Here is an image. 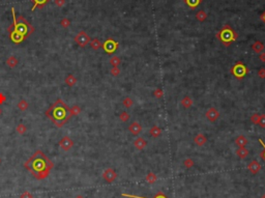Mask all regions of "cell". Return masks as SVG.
<instances>
[{
    "label": "cell",
    "instance_id": "1",
    "mask_svg": "<svg viewBox=\"0 0 265 198\" xmlns=\"http://www.w3.org/2000/svg\"><path fill=\"white\" fill-rule=\"evenodd\" d=\"M52 161L43 153L42 151H36L27 162H25L24 167L31 173L36 180H45L49 175L50 170L53 168Z\"/></svg>",
    "mask_w": 265,
    "mask_h": 198
},
{
    "label": "cell",
    "instance_id": "2",
    "mask_svg": "<svg viewBox=\"0 0 265 198\" xmlns=\"http://www.w3.org/2000/svg\"><path fill=\"white\" fill-rule=\"evenodd\" d=\"M11 14L14 17V22L7 28V32H8L9 38L13 41V43L21 44L24 40L30 37L35 29L23 16H19V18L17 19L14 8H11Z\"/></svg>",
    "mask_w": 265,
    "mask_h": 198
},
{
    "label": "cell",
    "instance_id": "3",
    "mask_svg": "<svg viewBox=\"0 0 265 198\" xmlns=\"http://www.w3.org/2000/svg\"><path fill=\"white\" fill-rule=\"evenodd\" d=\"M46 116L57 128H62L72 118L73 115L69 106L63 102L61 99H58L46 111Z\"/></svg>",
    "mask_w": 265,
    "mask_h": 198
},
{
    "label": "cell",
    "instance_id": "4",
    "mask_svg": "<svg viewBox=\"0 0 265 198\" xmlns=\"http://www.w3.org/2000/svg\"><path fill=\"white\" fill-rule=\"evenodd\" d=\"M237 37H238V34L232 29V27H231L230 25H228V24L224 25L223 27L221 28V30L216 33V38H218V41H221L225 47H229V46L232 45V43L234 42V41H236Z\"/></svg>",
    "mask_w": 265,
    "mask_h": 198
},
{
    "label": "cell",
    "instance_id": "5",
    "mask_svg": "<svg viewBox=\"0 0 265 198\" xmlns=\"http://www.w3.org/2000/svg\"><path fill=\"white\" fill-rule=\"evenodd\" d=\"M250 73V70L245 67L244 63H242L241 61H238L231 67V74L237 79V80H242L244 78L245 75Z\"/></svg>",
    "mask_w": 265,
    "mask_h": 198
},
{
    "label": "cell",
    "instance_id": "6",
    "mask_svg": "<svg viewBox=\"0 0 265 198\" xmlns=\"http://www.w3.org/2000/svg\"><path fill=\"white\" fill-rule=\"evenodd\" d=\"M90 41H91L90 37H89V35L87 34V32H85V31H80L76 37H75V42L82 48L86 47V46L90 43Z\"/></svg>",
    "mask_w": 265,
    "mask_h": 198
},
{
    "label": "cell",
    "instance_id": "7",
    "mask_svg": "<svg viewBox=\"0 0 265 198\" xmlns=\"http://www.w3.org/2000/svg\"><path fill=\"white\" fill-rule=\"evenodd\" d=\"M118 46H119V44L116 42V41H114L113 38H108V40L103 44L102 48L105 50V52L107 53V54H113V53L117 50Z\"/></svg>",
    "mask_w": 265,
    "mask_h": 198
},
{
    "label": "cell",
    "instance_id": "8",
    "mask_svg": "<svg viewBox=\"0 0 265 198\" xmlns=\"http://www.w3.org/2000/svg\"><path fill=\"white\" fill-rule=\"evenodd\" d=\"M220 111L216 109L215 107H210L208 108L207 111L205 112V117L207 118L208 122H215L216 120L220 118Z\"/></svg>",
    "mask_w": 265,
    "mask_h": 198
},
{
    "label": "cell",
    "instance_id": "9",
    "mask_svg": "<svg viewBox=\"0 0 265 198\" xmlns=\"http://www.w3.org/2000/svg\"><path fill=\"white\" fill-rule=\"evenodd\" d=\"M103 178L107 183H113L117 178V173H116V171L114 169L107 168L103 172Z\"/></svg>",
    "mask_w": 265,
    "mask_h": 198
},
{
    "label": "cell",
    "instance_id": "10",
    "mask_svg": "<svg viewBox=\"0 0 265 198\" xmlns=\"http://www.w3.org/2000/svg\"><path fill=\"white\" fill-rule=\"evenodd\" d=\"M59 145L63 151H69L73 147V145H74V141L69 136H64L59 141Z\"/></svg>",
    "mask_w": 265,
    "mask_h": 198
},
{
    "label": "cell",
    "instance_id": "11",
    "mask_svg": "<svg viewBox=\"0 0 265 198\" xmlns=\"http://www.w3.org/2000/svg\"><path fill=\"white\" fill-rule=\"evenodd\" d=\"M247 170L252 173V174H257L259 173V171L261 170V164L259 163L257 160H253L247 164Z\"/></svg>",
    "mask_w": 265,
    "mask_h": 198
},
{
    "label": "cell",
    "instance_id": "12",
    "mask_svg": "<svg viewBox=\"0 0 265 198\" xmlns=\"http://www.w3.org/2000/svg\"><path fill=\"white\" fill-rule=\"evenodd\" d=\"M193 140H194V143H195L197 146L205 145V144L207 143V141H208L207 137H206L203 133H198V134H196Z\"/></svg>",
    "mask_w": 265,
    "mask_h": 198
},
{
    "label": "cell",
    "instance_id": "13",
    "mask_svg": "<svg viewBox=\"0 0 265 198\" xmlns=\"http://www.w3.org/2000/svg\"><path fill=\"white\" fill-rule=\"evenodd\" d=\"M128 131L134 136H137V135H139L142 132V125L138 122H133L132 124L128 125Z\"/></svg>",
    "mask_w": 265,
    "mask_h": 198
},
{
    "label": "cell",
    "instance_id": "14",
    "mask_svg": "<svg viewBox=\"0 0 265 198\" xmlns=\"http://www.w3.org/2000/svg\"><path fill=\"white\" fill-rule=\"evenodd\" d=\"M133 145L138 151H143L147 146V141L143 137H137L133 142Z\"/></svg>",
    "mask_w": 265,
    "mask_h": 198
},
{
    "label": "cell",
    "instance_id": "15",
    "mask_svg": "<svg viewBox=\"0 0 265 198\" xmlns=\"http://www.w3.org/2000/svg\"><path fill=\"white\" fill-rule=\"evenodd\" d=\"M180 105L184 108V109H189V108L194 105V100L191 98V96H183V98L181 99Z\"/></svg>",
    "mask_w": 265,
    "mask_h": 198
},
{
    "label": "cell",
    "instance_id": "16",
    "mask_svg": "<svg viewBox=\"0 0 265 198\" xmlns=\"http://www.w3.org/2000/svg\"><path fill=\"white\" fill-rule=\"evenodd\" d=\"M252 50L256 53V54H260V53L264 52L265 45L262 42H260V41H256V42L252 45Z\"/></svg>",
    "mask_w": 265,
    "mask_h": 198
},
{
    "label": "cell",
    "instance_id": "17",
    "mask_svg": "<svg viewBox=\"0 0 265 198\" xmlns=\"http://www.w3.org/2000/svg\"><path fill=\"white\" fill-rule=\"evenodd\" d=\"M234 142L238 147H242V146H247V144H249V139L245 136H244V135H239V136H237L236 138H235Z\"/></svg>",
    "mask_w": 265,
    "mask_h": 198
},
{
    "label": "cell",
    "instance_id": "18",
    "mask_svg": "<svg viewBox=\"0 0 265 198\" xmlns=\"http://www.w3.org/2000/svg\"><path fill=\"white\" fill-rule=\"evenodd\" d=\"M149 135L152 138H159L160 135H162V129H160L157 125H152L149 129Z\"/></svg>",
    "mask_w": 265,
    "mask_h": 198
},
{
    "label": "cell",
    "instance_id": "19",
    "mask_svg": "<svg viewBox=\"0 0 265 198\" xmlns=\"http://www.w3.org/2000/svg\"><path fill=\"white\" fill-rule=\"evenodd\" d=\"M249 154H250V151L245 146L238 147L237 151H236V156L239 159H245V158H247V157H249Z\"/></svg>",
    "mask_w": 265,
    "mask_h": 198
},
{
    "label": "cell",
    "instance_id": "20",
    "mask_svg": "<svg viewBox=\"0 0 265 198\" xmlns=\"http://www.w3.org/2000/svg\"><path fill=\"white\" fill-rule=\"evenodd\" d=\"M31 2L33 3L32 8H31V11H34V9H36L37 8H44V6L46 5V4L48 3V2L50 1V0H30Z\"/></svg>",
    "mask_w": 265,
    "mask_h": 198
},
{
    "label": "cell",
    "instance_id": "21",
    "mask_svg": "<svg viewBox=\"0 0 265 198\" xmlns=\"http://www.w3.org/2000/svg\"><path fill=\"white\" fill-rule=\"evenodd\" d=\"M145 180H146V182H147L148 183L152 185V183H157V175L155 174L154 172H148L147 174H146V176H145Z\"/></svg>",
    "mask_w": 265,
    "mask_h": 198
},
{
    "label": "cell",
    "instance_id": "22",
    "mask_svg": "<svg viewBox=\"0 0 265 198\" xmlns=\"http://www.w3.org/2000/svg\"><path fill=\"white\" fill-rule=\"evenodd\" d=\"M122 196H124V197H128V198H145V197H141V196H137V195H132V194H126V193H122ZM154 198H167V196L166 195L164 194V193H162V192H160V193H157V195H155V197Z\"/></svg>",
    "mask_w": 265,
    "mask_h": 198
},
{
    "label": "cell",
    "instance_id": "23",
    "mask_svg": "<svg viewBox=\"0 0 265 198\" xmlns=\"http://www.w3.org/2000/svg\"><path fill=\"white\" fill-rule=\"evenodd\" d=\"M196 19L199 21V22H204V21L207 19V14H206L205 11L201 9V11H199L198 13L196 14Z\"/></svg>",
    "mask_w": 265,
    "mask_h": 198
},
{
    "label": "cell",
    "instance_id": "24",
    "mask_svg": "<svg viewBox=\"0 0 265 198\" xmlns=\"http://www.w3.org/2000/svg\"><path fill=\"white\" fill-rule=\"evenodd\" d=\"M89 44H90L91 48H92V49H93V50H99V48H102V46H103V44H102V42L99 40V38H93V40H91Z\"/></svg>",
    "mask_w": 265,
    "mask_h": 198
},
{
    "label": "cell",
    "instance_id": "25",
    "mask_svg": "<svg viewBox=\"0 0 265 198\" xmlns=\"http://www.w3.org/2000/svg\"><path fill=\"white\" fill-rule=\"evenodd\" d=\"M6 64L9 67H11V69H14V67H16L17 64H18V59H17L15 56L8 57V58H7V60H6Z\"/></svg>",
    "mask_w": 265,
    "mask_h": 198
},
{
    "label": "cell",
    "instance_id": "26",
    "mask_svg": "<svg viewBox=\"0 0 265 198\" xmlns=\"http://www.w3.org/2000/svg\"><path fill=\"white\" fill-rule=\"evenodd\" d=\"M201 1H202V0H184V2H186L192 9L196 8L197 6L201 3Z\"/></svg>",
    "mask_w": 265,
    "mask_h": 198
},
{
    "label": "cell",
    "instance_id": "27",
    "mask_svg": "<svg viewBox=\"0 0 265 198\" xmlns=\"http://www.w3.org/2000/svg\"><path fill=\"white\" fill-rule=\"evenodd\" d=\"M109 62H110L112 67H119L121 63V59L118 56H112L110 60H109Z\"/></svg>",
    "mask_w": 265,
    "mask_h": 198
},
{
    "label": "cell",
    "instance_id": "28",
    "mask_svg": "<svg viewBox=\"0 0 265 198\" xmlns=\"http://www.w3.org/2000/svg\"><path fill=\"white\" fill-rule=\"evenodd\" d=\"M122 105L124 106L125 108H132L134 106V100L132 98H130V96H126V98L123 99Z\"/></svg>",
    "mask_w": 265,
    "mask_h": 198
},
{
    "label": "cell",
    "instance_id": "29",
    "mask_svg": "<svg viewBox=\"0 0 265 198\" xmlns=\"http://www.w3.org/2000/svg\"><path fill=\"white\" fill-rule=\"evenodd\" d=\"M183 166L186 169H191L195 166V161L193 160L192 158H186V160L183 161Z\"/></svg>",
    "mask_w": 265,
    "mask_h": 198
},
{
    "label": "cell",
    "instance_id": "30",
    "mask_svg": "<svg viewBox=\"0 0 265 198\" xmlns=\"http://www.w3.org/2000/svg\"><path fill=\"white\" fill-rule=\"evenodd\" d=\"M64 81H65V83H66L67 85L72 87V86H74L75 84H76L77 79L75 78V77L73 76V75H69V76H67L66 78H65V80H64Z\"/></svg>",
    "mask_w": 265,
    "mask_h": 198
},
{
    "label": "cell",
    "instance_id": "31",
    "mask_svg": "<svg viewBox=\"0 0 265 198\" xmlns=\"http://www.w3.org/2000/svg\"><path fill=\"white\" fill-rule=\"evenodd\" d=\"M130 118H131L130 113L126 112V111H122V112H120V114H119V119H120V122H128Z\"/></svg>",
    "mask_w": 265,
    "mask_h": 198
},
{
    "label": "cell",
    "instance_id": "32",
    "mask_svg": "<svg viewBox=\"0 0 265 198\" xmlns=\"http://www.w3.org/2000/svg\"><path fill=\"white\" fill-rule=\"evenodd\" d=\"M260 116H261V114H259V113H253V114L251 115V117H250V122H251L253 125H258L259 120H260Z\"/></svg>",
    "mask_w": 265,
    "mask_h": 198
},
{
    "label": "cell",
    "instance_id": "33",
    "mask_svg": "<svg viewBox=\"0 0 265 198\" xmlns=\"http://www.w3.org/2000/svg\"><path fill=\"white\" fill-rule=\"evenodd\" d=\"M154 96L155 99H157V100L162 99L163 96H164V90H163L162 88H160V87L155 88L154 90Z\"/></svg>",
    "mask_w": 265,
    "mask_h": 198
},
{
    "label": "cell",
    "instance_id": "34",
    "mask_svg": "<svg viewBox=\"0 0 265 198\" xmlns=\"http://www.w3.org/2000/svg\"><path fill=\"white\" fill-rule=\"evenodd\" d=\"M121 71L120 69H119L118 67H112L111 70H110V74L112 75L113 77H118L119 75H120Z\"/></svg>",
    "mask_w": 265,
    "mask_h": 198
},
{
    "label": "cell",
    "instance_id": "35",
    "mask_svg": "<svg viewBox=\"0 0 265 198\" xmlns=\"http://www.w3.org/2000/svg\"><path fill=\"white\" fill-rule=\"evenodd\" d=\"M18 108L20 110H22V111H24V110H26L28 108V103L26 102L25 100H22V101H20V102H19V104H18Z\"/></svg>",
    "mask_w": 265,
    "mask_h": 198
},
{
    "label": "cell",
    "instance_id": "36",
    "mask_svg": "<svg viewBox=\"0 0 265 198\" xmlns=\"http://www.w3.org/2000/svg\"><path fill=\"white\" fill-rule=\"evenodd\" d=\"M70 112H72V115L73 116H76V115H79L80 112H81V108L79 107V106H74V107L70 108Z\"/></svg>",
    "mask_w": 265,
    "mask_h": 198
},
{
    "label": "cell",
    "instance_id": "37",
    "mask_svg": "<svg viewBox=\"0 0 265 198\" xmlns=\"http://www.w3.org/2000/svg\"><path fill=\"white\" fill-rule=\"evenodd\" d=\"M60 25H61L63 28H67V27H69V26H70V21H69V19H67V18H63L62 20L60 21Z\"/></svg>",
    "mask_w": 265,
    "mask_h": 198
},
{
    "label": "cell",
    "instance_id": "38",
    "mask_svg": "<svg viewBox=\"0 0 265 198\" xmlns=\"http://www.w3.org/2000/svg\"><path fill=\"white\" fill-rule=\"evenodd\" d=\"M16 130H17V132H18L19 134H21V135H22V134H24V133L27 131L26 127H25V125H24L23 124H20V125H19L18 127H17V129H16Z\"/></svg>",
    "mask_w": 265,
    "mask_h": 198
},
{
    "label": "cell",
    "instance_id": "39",
    "mask_svg": "<svg viewBox=\"0 0 265 198\" xmlns=\"http://www.w3.org/2000/svg\"><path fill=\"white\" fill-rule=\"evenodd\" d=\"M258 125L260 128H262V129H265V114H264V113H263V114H261V116H260V120H259Z\"/></svg>",
    "mask_w": 265,
    "mask_h": 198
},
{
    "label": "cell",
    "instance_id": "40",
    "mask_svg": "<svg viewBox=\"0 0 265 198\" xmlns=\"http://www.w3.org/2000/svg\"><path fill=\"white\" fill-rule=\"evenodd\" d=\"M257 75H258V77H259L260 79L264 80V79H265V69H264V67H261V69H259L258 72H257Z\"/></svg>",
    "mask_w": 265,
    "mask_h": 198
},
{
    "label": "cell",
    "instance_id": "41",
    "mask_svg": "<svg viewBox=\"0 0 265 198\" xmlns=\"http://www.w3.org/2000/svg\"><path fill=\"white\" fill-rule=\"evenodd\" d=\"M259 142H260V144L263 146V151L260 153V157H261V158L265 161V143L263 142V140H262V139H259Z\"/></svg>",
    "mask_w": 265,
    "mask_h": 198
},
{
    "label": "cell",
    "instance_id": "42",
    "mask_svg": "<svg viewBox=\"0 0 265 198\" xmlns=\"http://www.w3.org/2000/svg\"><path fill=\"white\" fill-rule=\"evenodd\" d=\"M55 5L58 6V8H63L65 4V0H54Z\"/></svg>",
    "mask_w": 265,
    "mask_h": 198
},
{
    "label": "cell",
    "instance_id": "43",
    "mask_svg": "<svg viewBox=\"0 0 265 198\" xmlns=\"http://www.w3.org/2000/svg\"><path fill=\"white\" fill-rule=\"evenodd\" d=\"M20 198H33V196H32V194H31V193H29V192L26 191V192H24L23 194L21 195Z\"/></svg>",
    "mask_w": 265,
    "mask_h": 198
},
{
    "label": "cell",
    "instance_id": "44",
    "mask_svg": "<svg viewBox=\"0 0 265 198\" xmlns=\"http://www.w3.org/2000/svg\"><path fill=\"white\" fill-rule=\"evenodd\" d=\"M258 59L261 62L265 63V52H262V53H260V54H258Z\"/></svg>",
    "mask_w": 265,
    "mask_h": 198
},
{
    "label": "cell",
    "instance_id": "45",
    "mask_svg": "<svg viewBox=\"0 0 265 198\" xmlns=\"http://www.w3.org/2000/svg\"><path fill=\"white\" fill-rule=\"evenodd\" d=\"M4 101H5V96L2 95V93H0V104H2Z\"/></svg>",
    "mask_w": 265,
    "mask_h": 198
},
{
    "label": "cell",
    "instance_id": "46",
    "mask_svg": "<svg viewBox=\"0 0 265 198\" xmlns=\"http://www.w3.org/2000/svg\"><path fill=\"white\" fill-rule=\"evenodd\" d=\"M260 19H261V20H262V21H263V22L265 23V11H264V13H263V14H262V15H261V16H260Z\"/></svg>",
    "mask_w": 265,
    "mask_h": 198
},
{
    "label": "cell",
    "instance_id": "47",
    "mask_svg": "<svg viewBox=\"0 0 265 198\" xmlns=\"http://www.w3.org/2000/svg\"><path fill=\"white\" fill-rule=\"evenodd\" d=\"M75 198H85L84 196H82V195H78V196H76Z\"/></svg>",
    "mask_w": 265,
    "mask_h": 198
},
{
    "label": "cell",
    "instance_id": "48",
    "mask_svg": "<svg viewBox=\"0 0 265 198\" xmlns=\"http://www.w3.org/2000/svg\"><path fill=\"white\" fill-rule=\"evenodd\" d=\"M2 114V110H1V108H0V115Z\"/></svg>",
    "mask_w": 265,
    "mask_h": 198
},
{
    "label": "cell",
    "instance_id": "49",
    "mask_svg": "<svg viewBox=\"0 0 265 198\" xmlns=\"http://www.w3.org/2000/svg\"><path fill=\"white\" fill-rule=\"evenodd\" d=\"M263 198H265V195H264V196H263Z\"/></svg>",
    "mask_w": 265,
    "mask_h": 198
},
{
    "label": "cell",
    "instance_id": "50",
    "mask_svg": "<svg viewBox=\"0 0 265 198\" xmlns=\"http://www.w3.org/2000/svg\"><path fill=\"white\" fill-rule=\"evenodd\" d=\"M0 162H1V160H0Z\"/></svg>",
    "mask_w": 265,
    "mask_h": 198
},
{
    "label": "cell",
    "instance_id": "51",
    "mask_svg": "<svg viewBox=\"0 0 265 198\" xmlns=\"http://www.w3.org/2000/svg\"><path fill=\"white\" fill-rule=\"evenodd\" d=\"M262 198H263V197H262Z\"/></svg>",
    "mask_w": 265,
    "mask_h": 198
}]
</instances>
